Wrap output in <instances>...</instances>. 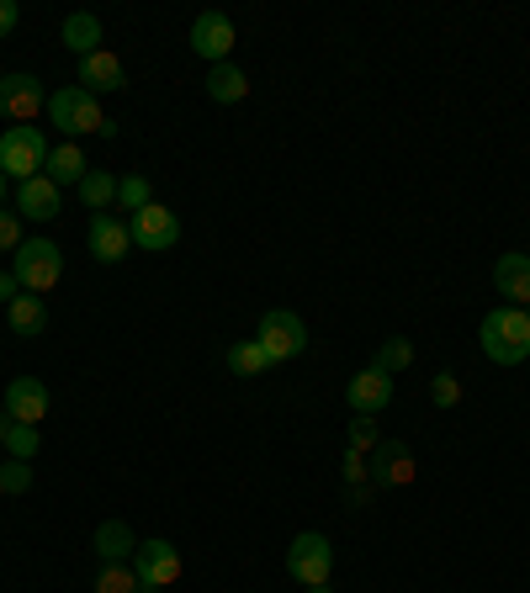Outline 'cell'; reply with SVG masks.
<instances>
[{"label":"cell","mask_w":530,"mask_h":593,"mask_svg":"<svg viewBox=\"0 0 530 593\" xmlns=\"http://www.w3.org/2000/svg\"><path fill=\"white\" fill-rule=\"evenodd\" d=\"M0 487H5V493H27V487H33V467L16 461V456H5V461H0Z\"/></svg>","instance_id":"f546056e"},{"label":"cell","mask_w":530,"mask_h":593,"mask_svg":"<svg viewBox=\"0 0 530 593\" xmlns=\"http://www.w3.org/2000/svg\"><path fill=\"white\" fill-rule=\"evenodd\" d=\"M64 212V192L48 181V175H33L16 186V218H33V223H53Z\"/></svg>","instance_id":"5bb4252c"},{"label":"cell","mask_w":530,"mask_h":593,"mask_svg":"<svg viewBox=\"0 0 530 593\" xmlns=\"http://www.w3.org/2000/svg\"><path fill=\"white\" fill-rule=\"evenodd\" d=\"M48 408H53V397H48V387H42L38 376H16V382H5V413H11L16 424H42Z\"/></svg>","instance_id":"4fadbf2b"},{"label":"cell","mask_w":530,"mask_h":593,"mask_svg":"<svg viewBox=\"0 0 530 593\" xmlns=\"http://www.w3.org/2000/svg\"><path fill=\"white\" fill-rule=\"evenodd\" d=\"M430 397H435V408H456V403H461V382H456L451 371H441V376L430 382Z\"/></svg>","instance_id":"4dcf8cb0"},{"label":"cell","mask_w":530,"mask_h":593,"mask_svg":"<svg viewBox=\"0 0 530 593\" xmlns=\"http://www.w3.org/2000/svg\"><path fill=\"white\" fill-rule=\"evenodd\" d=\"M207 96H212L218 107H234V101L249 96V75L239 64H212V70H207Z\"/></svg>","instance_id":"44dd1931"},{"label":"cell","mask_w":530,"mask_h":593,"mask_svg":"<svg viewBox=\"0 0 530 593\" xmlns=\"http://www.w3.org/2000/svg\"><path fill=\"white\" fill-rule=\"evenodd\" d=\"M11 276L22 281V292H53L64 276V249L53 238H22V249L11 255Z\"/></svg>","instance_id":"7a4b0ae2"},{"label":"cell","mask_w":530,"mask_h":593,"mask_svg":"<svg viewBox=\"0 0 530 593\" xmlns=\"http://www.w3.org/2000/svg\"><path fill=\"white\" fill-rule=\"evenodd\" d=\"M0 445H5V456L33 461V456L42 450V435H38V424H16L11 413H0Z\"/></svg>","instance_id":"603a6c76"},{"label":"cell","mask_w":530,"mask_h":593,"mask_svg":"<svg viewBox=\"0 0 530 593\" xmlns=\"http://www.w3.org/2000/svg\"><path fill=\"white\" fill-rule=\"evenodd\" d=\"M22 22V11H16V0H0V38H11V27Z\"/></svg>","instance_id":"e575fe53"},{"label":"cell","mask_w":530,"mask_h":593,"mask_svg":"<svg viewBox=\"0 0 530 593\" xmlns=\"http://www.w3.org/2000/svg\"><path fill=\"white\" fill-rule=\"evenodd\" d=\"M377 371H387V376H398V371H408L414 366V345H408L404 334H393V339H382L377 345V360H371Z\"/></svg>","instance_id":"484cf974"},{"label":"cell","mask_w":530,"mask_h":593,"mask_svg":"<svg viewBox=\"0 0 530 593\" xmlns=\"http://www.w3.org/2000/svg\"><path fill=\"white\" fill-rule=\"evenodd\" d=\"M382 440H387V435H382L377 413H356V419H350V445H345V450H361V456H371Z\"/></svg>","instance_id":"83f0119b"},{"label":"cell","mask_w":530,"mask_h":593,"mask_svg":"<svg viewBox=\"0 0 530 593\" xmlns=\"http://www.w3.org/2000/svg\"><path fill=\"white\" fill-rule=\"evenodd\" d=\"M81 85L90 90V96H107V90H127V70L118 53H90V59H81Z\"/></svg>","instance_id":"e0dca14e"},{"label":"cell","mask_w":530,"mask_h":593,"mask_svg":"<svg viewBox=\"0 0 530 593\" xmlns=\"http://www.w3.org/2000/svg\"><path fill=\"white\" fill-rule=\"evenodd\" d=\"M192 48L202 53L207 64H229V53H234V22L223 11H202L192 22Z\"/></svg>","instance_id":"7c38bea8"},{"label":"cell","mask_w":530,"mask_h":593,"mask_svg":"<svg viewBox=\"0 0 530 593\" xmlns=\"http://www.w3.org/2000/svg\"><path fill=\"white\" fill-rule=\"evenodd\" d=\"M371 493H377L371 482H350V487H345V504H350V509H367Z\"/></svg>","instance_id":"836d02e7"},{"label":"cell","mask_w":530,"mask_h":593,"mask_svg":"<svg viewBox=\"0 0 530 593\" xmlns=\"http://www.w3.org/2000/svg\"><path fill=\"white\" fill-rule=\"evenodd\" d=\"M340 472H345V487H350V482H367V456H361V450H345V467H340Z\"/></svg>","instance_id":"d6a6232c"},{"label":"cell","mask_w":530,"mask_h":593,"mask_svg":"<svg viewBox=\"0 0 530 593\" xmlns=\"http://www.w3.org/2000/svg\"><path fill=\"white\" fill-rule=\"evenodd\" d=\"M75 192H81V201L90 207V212H107V207L118 201V175H107V170H90Z\"/></svg>","instance_id":"d4e9b609"},{"label":"cell","mask_w":530,"mask_h":593,"mask_svg":"<svg viewBox=\"0 0 530 593\" xmlns=\"http://www.w3.org/2000/svg\"><path fill=\"white\" fill-rule=\"evenodd\" d=\"M149 201H155V186H149L144 175H123V181H118V207H123L127 218H133V212H144Z\"/></svg>","instance_id":"4316f807"},{"label":"cell","mask_w":530,"mask_h":593,"mask_svg":"<svg viewBox=\"0 0 530 593\" xmlns=\"http://www.w3.org/2000/svg\"><path fill=\"white\" fill-rule=\"evenodd\" d=\"M286 572H292L297 589H319V583H329V572H334V546H329V535L303 530V535L286 546Z\"/></svg>","instance_id":"5b68a950"},{"label":"cell","mask_w":530,"mask_h":593,"mask_svg":"<svg viewBox=\"0 0 530 593\" xmlns=\"http://www.w3.org/2000/svg\"><path fill=\"white\" fill-rule=\"evenodd\" d=\"M96 593H144V583H138V572L127 561H118V567H101L96 572Z\"/></svg>","instance_id":"f1b7e54d"},{"label":"cell","mask_w":530,"mask_h":593,"mask_svg":"<svg viewBox=\"0 0 530 593\" xmlns=\"http://www.w3.org/2000/svg\"><path fill=\"white\" fill-rule=\"evenodd\" d=\"M42 175H48L53 186H81L85 175H90V164H85L81 144H59V149H48V164H42Z\"/></svg>","instance_id":"d6986e66"},{"label":"cell","mask_w":530,"mask_h":593,"mask_svg":"<svg viewBox=\"0 0 530 593\" xmlns=\"http://www.w3.org/2000/svg\"><path fill=\"white\" fill-rule=\"evenodd\" d=\"M127 234H133V244H138L144 255H164V249L181 244V218H175L164 201H149L144 212L127 218Z\"/></svg>","instance_id":"52a82bcc"},{"label":"cell","mask_w":530,"mask_h":593,"mask_svg":"<svg viewBox=\"0 0 530 593\" xmlns=\"http://www.w3.org/2000/svg\"><path fill=\"white\" fill-rule=\"evenodd\" d=\"M414 450H408L404 440H382L377 450L367 456V482L382 493V487H408L414 482Z\"/></svg>","instance_id":"9c48e42d"},{"label":"cell","mask_w":530,"mask_h":593,"mask_svg":"<svg viewBox=\"0 0 530 593\" xmlns=\"http://www.w3.org/2000/svg\"><path fill=\"white\" fill-rule=\"evenodd\" d=\"M223 366H229L234 376H260V371H271L276 360L260 350V339H239V345H229V350H223Z\"/></svg>","instance_id":"cb8c5ba5"},{"label":"cell","mask_w":530,"mask_h":593,"mask_svg":"<svg viewBox=\"0 0 530 593\" xmlns=\"http://www.w3.org/2000/svg\"><path fill=\"white\" fill-rule=\"evenodd\" d=\"M48 122H53L59 133L81 138V133H101V127H107V112H101V96H90L85 85H64V90L48 96Z\"/></svg>","instance_id":"3957f363"},{"label":"cell","mask_w":530,"mask_h":593,"mask_svg":"<svg viewBox=\"0 0 530 593\" xmlns=\"http://www.w3.org/2000/svg\"><path fill=\"white\" fill-rule=\"evenodd\" d=\"M303 593H334V589H329V583H319V589H303Z\"/></svg>","instance_id":"74e56055"},{"label":"cell","mask_w":530,"mask_h":593,"mask_svg":"<svg viewBox=\"0 0 530 593\" xmlns=\"http://www.w3.org/2000/svg\"><path fill=\"white\" fill-rule=\"evenodd\" d=\"M59 38L70 42L81 59L101 53V22H96V11H70V16H64V27H59Z\"/></svg>","instance_id":"ffe728a7"},{"label":"cell","mask_w":530,"mask_h":593,"mask_svg":"<svg viewBox=\"0 0 530 593\" xmlns=\"http://www.w3.org/2000/svg\"><path fill=\"white\" fill-rule=\"evenodd\" d=\"M5 318H11V334H16V339H38L42 329H48V308H42L38 292L16 297V302L5 308Z\"/></svg>","instance_id":"7402d4cb"},{"label":"cell","mask_w":530,"mask_h":593,"mask_svg":"<svg viewBox=\"0 0 530 593\" xmlns=\"http://www.w3.org/2000/svg\"><path fill=\"white\" fill-rule=\"evenodd\" d=\"M133 561H138L133 572H138L144 589H170V583L181 578V552H175L170 541H160V535H155V541H138Z\"/></svg>","instance_id":"8fae6325"},{"label":"cell","mask_w":530,"mask_h":593,"mask_svg":"<svg viewBox=\"0 0 530 593\" xmlns=\"http://www.w3.org/2000/svg\"><path fill=\"white\" fill-rule=\"evenodd\" d=\"M345 403H350L356 413H382V408L393 403V376H387V371H377V366H367L361 376H350Z\"/></svg>","instance_id":"9a60e30c"},{"label":"cell","mask_w":530,"mask_h":593,"mask_svg":"<svg viewBox=\"0 0 530 593\" xmlns=\"http://www.w3.org/2000/svg\"><path fill=\"white\" fill-rule=\"evenodd\" d=\"M5 197H11V181H5V170H0V212H5Z\"/></svg>","instance_id":"8d00e7d4"},{"label":"cell","mask_w":530,"mask_h":593,"mask_svg":"<svg viewBox=\"0 0 530 593\" xmlns=\"http://www.w3.org/2000/svg\"><path fill=\"white\" fill-rule=\"evenodd\" d=\"M526 318H530V302H526Z\"/></svg>","instance_id":"f35d334b"},{"label":"cell","mask_w":530,"mask_h":593,"mask_svg":"<svg viewBox=\"0 0 530 593\" xmlns=\"http://www.w3.org/2000/svg\"><path fill=\"white\" fill-rule=\"evenodd\" d=\"M478 345H483V356L493 360V366H520V360H530V318L526 308H493L489 318H483V329H478Z\"/></svg>","instance_id":"6da1fadb"},{"label":"cell","mask_w":530,"mask_h":593,"mask_svg":"<svg viewBox=\"0 0 530 593\" xmlns=\"http://www.w3.org/2000/svg\"><path fill=\"white\" fill-rule=\"evenodd\" d=\"M16 249H22V218L0 212V255H16Z\"/></svg>","instance_id":"1f68e13d"},{"label":"cell","mask_w":530,"mask_h":593,"mask_svg":"<svg viewBox=\"0 0 530 593\" xmlns=\"http://www.w3.org/2000/svg\"><path fill=\"white\" fill-rule=\"evenodd\" d=\"M90 546H96V556H101V567H118V561H127V556L138 552V535L127 530L123 519H101Z\"/></svg>","instance_id":"ac0fdd59"},{"label":"cell","mask_w":530,"mask_h":593,"mask_svg":"<svg viewBox=\"0 0 530 593\" xmlns=\"http://www.w3.org/2000/svg\"><path fill=\"white\" fill-rule=\"evenodd\" d=\"M38 112H48V90H42V79H38V75L16 70V75L0 79V118L33 122Z\"/></svg>","instance_id":"ba28073f"},{"label":"cell","mask_w":530,"mask_h":593,"mask_svg":"<svg viewBox=\"0 0 530 593\" xmlns=\"http://www.w3.org/2000/svg\"><path fill=\"white\" fill-rule=\"evenodd\" d=\"M255 339H260V350L276 360H297L303 350H308V323L297 313H286V308H276V313L260 318V329H255Z\"/></svg>","instance_id":"8992f818"},{"label":"cell","mask_w":530,"mask_h":593,"mask_svg":"<svg viewBox=\"0 0 530 593\" xmlns=\"http://www.w3.org/2000/svg\"><path fill=\"white\" fill-rule=\"evenodd\" d=\"M493 286H498V297H509V308H526L530 302V255H498V265H493Z\"/></svg>","instance_id":"2e32d148"},{"label":"cell","mask_w":530,"mask_h":593,"mask_svg":"<svg viewBox=\"0 0 530 593\" xmlns=\"http://www.w3.org/2000/svg\"><path fill=\"white\" fill-rule=\"evenodd\" d=\"M85 244H90V255H96L101 265H123L127 255H133L127 218H118V212H90V234H85Z\"/></svg>","instance_id":"30bf717a"},{"label":"cell","mask_w":530,"mask_h":593,"mask_svg":"<svg viewBox=\"0 0 530 593\" xmlns=\"http://www.w3.org/2000/svg\"><path fill=\"white\" fill-rule=\"evenodd\" d=\"M42 164H48V138H42V127L16 122V127L0 133V170H5V181H33V175H42Z\"/></svg>","instance_id":"277c9868"},{"label":"cell","mask_w":530,"mask_h":593,"mask_svg":"<svg viewBox=\"0 0 530 593\" xmlns=\"http://www.w3.org/2000/svg\"><path fill=\"white\" fill-rule=\"evenodd\" d=\"M0 498H5V487H0Z\"/></svg>","instance_id":"ab89813d"},{"label":"cell","mask_w":530,"mask_h":593,"mask_svg":"<svg viewBox=\"0 0 530 593\" xmlns=\"http://www.w3.org/2000/svg\"><path fill=\"white\" fill-rule=\"evenodd\" d=\"M16 297H22V281L11 276V271H0V302H5V308H11V302H16Z\"/></svg>","instance_id":"d590c367"}]
</instances>
